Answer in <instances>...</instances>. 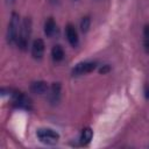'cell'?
<instances>
[{
    "mask_svg": "<svg viewBox=\"0 0 149 149\" xmlns=\"http://www.w3.org/2000/svg\"><path fill=\"white\" fill-rule=\"evenodd\" d=\"M30 30H31V21L29 17L23 19V22L21 24L20 28V34L17 37V45L21 50H26L27 45H28V41H29V36H30Z\"/></svg>",
    "mask_w": 149,
    "mask_h": 149,
    "instance_id": "6da1fadb",
    "label": "cell"
},
{
    "mask_svg": "<svg viewBox=\"0 0 149 149\" xmlns=\"http://www.w3.org/2000/svg\"><path fill=\"white\" fill-rule=\"evenodd\" d=\"M19 15L16 13H13L10 16V21L8 23V29H7V41L8 43H14L17 42V37L20 34V20Z\"/></svg>",
    "mask_w": 149,
    "mask_h": 149,
    "instance_id": "7a4b0ae2",
    "label": "cell"
},
{
    "mask_svg": "<svg viewBox=\"0 0 149 149\" xmlns=\"http://www.w3.org/2000/svg\"><path fill=\"white\" fill-rule=\"evenodd\" d=\"M37 137L40 139L41 142L45 143V144H55L58 142L59 140V134L50 128H42L38 129L36 133Z\"/></svg>",
    "mask_w": 149,
    "mask_h": 149,
    "instance_id": "3957f363",
    "label": "cell"
},
{
    "mask_svg": "<svg viewBox=\"0 0 149 149\" xmlns=\"http://www.w3.org/2000/svg\"><path fill=\"white\" fill-rule=\"evenodd\" d=\"M95 68H97L95 62H81L73 68L72 74L73 76H80L84 73H88V72H92Z\"/></svg>",
    "mask_w": 149,
    "mask_h": 149,
    "instance_id": "277c9868",
    "label": "cell"
},
{
    "mask_svg": "<svg viewBox=\"0 0 149 149\" xmlns=\"http://www.w3.org/2000/svg\"><path fill=\"white\" fill-rule=\"evenodd\" d=\"M12 99H13V104H14L16 107L27 108V109L30 108L29 99H27V97H26L22 92H20V91H14V92L12 93Z\"/></svg>",
    "mask_w": 149,
    "mask_h": 149,
    "instance_id": "5b68a950",
    "label": "cell"
},
{
    "mask_svg": "<svg viewBox=\"0 0 149 149\" xmlns=\"http://www.w3.org/2000/svg\"><path fill=\"white\" fill-rule=\"evenodd\" d=\"M44 49H45V45H44L43 40L36 38L33 42V45H31V55H33V57L35 59H41L43 54H44Z\"/></svg>",
    "mask_w": 149,
    "mask_h": 149,
    "instance_id": "8992f818",
    "label": "cell"
},
{
    "mask_svg": "<svg viewBox=\"0 0 149 149\" xmlns=\"http://www.w3.org/2000/svg\"><path fill=\"white\" fill-rule=\"evenodd\" d=\"M65 34H66V38H68L69 43L72 47H76L78 44V33H77L74 26L69 23L66 26V28H65Z\"/></svg>",
    "mask_w": 149,
    "mask_h": 149,
    "instance_id": "52a82bcc",
    "label": "cell"
},
{
    "mask_svg": "<svg viewBox=\"0 0 149 149\" xmlns=\"http://www.w3.org/2000/svg\"><path fill=\"white\" fill-rule=\"evenodd\" d=\"M30 91L36 94H43L48 91V84L43 80H37L30 84Z\"/></svg>",
    "mask_w": 149,
    "mask_h": 149,
    "instance_id": "ba28073f",
    "label": "cell"
},
{
    "mask_svg": "<svg viewBox=\"0 0 149 149\" xmlns=\"http://www.w3.org/2000/svg\"><path fill=\"white\" fill-rule=\"evenodd\" d=\"M56 31V23L52 17H49L44 23V34L48 37H51Z\"/></svg>",
    "mask_w": 149,
    "mask_h": 149,
    "instance_id": "9c48e42d",
    "label": "cell"
},
{
    "mask_svg": "<svg viewBox=\"0 0 149 149\" xmlns=\"http://www.w3.org/2000/svg\"><path fill=\"white\" fill-rule=\"evenodd\" d=\"M92 136H93L92 129L90 127L84 128L81 130V134H80V142H81V144H84V146L88 144L91 142V140H92Z\"/></svg>",
    "mask_w": 149,
    "mask_h": 149,
    "instance_id": "30bf717a",
    "label": "cell"
},
{
    "mask_svg": "<svg viewBox=\"0 0 149 149\" xmlns=\"http://www.w3.org/2000/svg\"><path fill=\"white\" fill-rule=\"evenodd\" d=\"M51 56H52V59L55 62H61L63 58H64V50L61 45H54V48L51 49Z\"/></svg>",
    "mask_w": 149,
    "mask_h": 149,
    "instance_id": "8fae6325",
    "label": "cell"
},
{
    "mask_svg": "<svg viewBox=\"0 0 149 149\" xmlns=\"http://www.w3.org/2000/svg\"><path fill=\"white\" fill-rule=\"evenodd\" d=\"M59 93H61V84L59 83H54L50 87V100L52 102L58 101Z\"/></svg>",
    "mask_w": 149,
    "mask_h": 149,
    "instance_id": "7c38bea8",
    "label": "cell"
},
{
    "mask_svg": "<svg viewBox=\"0 0 149 149\" xmlns=\"http://www.w3.org/2000/svg\"><path fill=\"white\" fill-rule=\"evenodd\" d=\"M90 26H91V19L88 16H84L81 19V21H80V29H81V31L83 33L88 31Z\"/></svg>",
    "mask_w": 149,
    "mask_h": 149,
    "instance_id": "4fadbf2b",
    "label": "cell"
},
{
    "mask_svg": "<svg viewBox=\"0 0 149 149\" xmlns=\"http://www.w3.org/2000/svg\"><path fill=\"white\" fill-rule=\"evenodd\" d=\"M109 70H111V66H109V65H102V66L100 68L99 72L104 74V73H107V72H109Z\"/></svg>",
    "mask_w": 149,
    "mask_h": 149,
    "instance_id": "5bb4252c",
    "label": "cell"
},
{
    "mask_svg": "<svg viewBox=\"0 0 149 149\" xmlns=\"http://www.w3.org/2000/svg\"><path fill=\"white\" fill-rule=\"evenodd\" d=\"M143 34H144V38H149V24H146L144 26Z\"/></svg>",
    "mask_w": 149,
    "mask_h": 149,
    "instance_id": "9a60e30c",
    "label": "cell"
},
{
    "mask_svg": "<svg viewBox=\"0 0 149 149\" xmlns=\"http://www.w3.org/2000/svg\"><path fill=\"white\" fill-rule=\"evenodd\" d=\"M144 94H146V98L149 99V85H146V87H144Z\"/></svg>",
    "mask_w": 149,
    "mask_h": 149,
    "instance_id": "2e32d148",
    "label": "cell"
},
{
    "mask_svg": "<svg viewBox=\"0 0 149 149\" xmlns=\"http://www.w3.org/2000/svg\"><path fill=\"white\" fill-rule=\"evenodd\" d=\"M144 48L147 51H149V38H144Z\"/></svg>",
    "mask_w": 149,
    "mask_h": 149,
    "instance_id": "e0dca14e",
    "label": "cell"
}]
</instances>
